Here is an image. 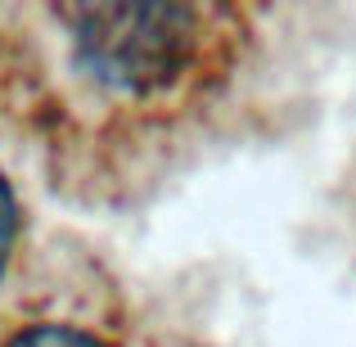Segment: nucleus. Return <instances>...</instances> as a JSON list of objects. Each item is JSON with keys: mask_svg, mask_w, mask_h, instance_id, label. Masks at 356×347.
I'll return each instance as SVG.
<instances>
[{"mask_svg": "<svg viewBox=\"0 0 356 347\" xmlns=\"http://www.w3.org/2000/svg\"><path fill=\"white\" fill-rule=\"evenodd\" d=\"M18 252H23V199H18L14 176L0 163V293H5L9 275H14Z\"/></svg>", "mask_w": 356, "mask_h": 347, "instance_id": "7ed1b4c3", "label": "nucleus"}, {"mask_svg": "<svg viewBox=\"0 0 356 347\" xmlns=\"http://www.w3.org/2000/svg\"><path fill=\"white\" fill-rule=\"evenodd\" d=\"M41 108L77 136L149 140L230 86L248 54V14L185 0H90L36 14ZM36 108V113H41Z\"/></svg>", "mask_w": 356, "mask_h": 347, "instance_id": "f257e3e1", "label": "nucleus"}, {"mask_svg": "<svg viewBox=\"0 0 356 347\" xmlns=\"http://www.w3.org/2000/svg\"><path fill=\"white\" fill-rule=\"evenodd\" d=\"M0 347H122L99 316L72 307H32L0 330Z\"/></svg>", "mask_w": 356, "mask_h": 347, "instance_id": "f03ea898", "label": "nucleus"}]
</instances>
